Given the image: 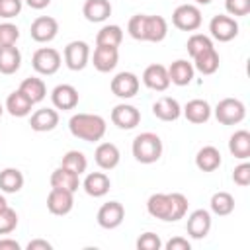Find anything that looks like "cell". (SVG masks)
<instances>
[{"label":"cell","instance_id":"1","mask_svg":"<svg viewBox=\"0 0 250 250\" xmlns=\"http://www.w3.org/2000/svg\"><path fill=\"white\" fill-rule=\"evenodd\" d=\"M68 129L72 137L86 141V143H98L105 135V119L98 113H74L68 119Z\"/></svg>","mask_w":250,"mask_h":250},{"label":"cell","instance_id":"2","mask_svg":"<svg viewBox=\"0 0 250 250\" xmlns=\"http://www.w3.org/2000/svg\"><path fill=\"white\" fill-rule=\"evenodd\" d=\"M131 150H133V156H135L137 162L154 164L156 160H160L164 146H162V141H160V137L156 133L145 131V133H141V135H137L133 139Z\"/></svg>","mask_w":250,"mask_h":250},{"label":"cell","instance_id":"3","mask_svg":"<svg viewBox=\"0 0 250 250\" xmlns=\"http://www.w3.org/2000/svg\"><path fill=\"white\" fill-rule=\"evenodd\" d=\"M215 117L221 125H238L246 117V105L236 98H223L215 105Z\"/></svg>","mask_w":250,"mask_h":250},{"label":"cell","instance_id":"4","mask_svg":"<svg viewBox=\"0 0 250 250\" xmlns=\"http://www.w3.org/2000/svg\"><path fill=\"white\" fill-rule=\"evenodd\" d=\"M62 64V59H61V53L53 47H41L33 53L31 57V66L37 74H43V76H51L55 74Z\"/></svg>","mask_w":250,"mask_h":250},{"label":"cell","instance_id":"5","mask_svg":"<svg viewBox=\"0 0 250 250\" xmlns=\"http://www.w3.org/2000/svg\"><path fill=\"white\" fill-rule=\"evenodd\" d=\"M201 10L195 4H182L172 12V23L180 31H195L201 25Z\"/></svg>","mask_w":250,"mask_h":250},{"label":"cell","instance_id":"6","mask_svg":"<svg viewBox=\"0 0 250 250\" xmlns=\"http://www.w3.org/2000/svg\"><path fill=\"white\" fill-rule=\"evenodd\" d=\"M209 31H211V37L215 41L227 43V41H232L238 35V21L229 14H219V16L211 18Z\"/></svg>","mask_w":250,"mask_h":250},{"label":"cell","instance_id":"7","mask_svg":"<svg viewBox=\"0 0 250 250\" xmlns=\"http://www.w3.org/2000/svg\"><path fill=\"white\" fill-rule=\"evenodd\" d=\"M139 86H141V80L135 72H129V70H123V72H117L113 78H111V94L121 98V100H131L137 96L139 92Z\"/></svg>","mask_w":250,"mask_h":250},{"label":"cell","instance_id":"8","mask_svg":"<svg viewBox=\"0 0 250 250\" xmlns=\"http://www.w3.org/2000/svg\"><path fill=\"white\" fill-rule=\"evenodd\" d=\"M62 57H64L66 68L78 72V70L86 68V64H88V61H90V45H88L86 41H78V39H76V41H70V43L64 47Z\"/></svg>","mask_w":250,"mask_h":250},{"label":"cell","instance_id":"9","mask_svg":"<svg viewBox=\"0 0 250 250\" xmlns=\"http://www.w3.org/2000/svg\"><path fill=\"white\" fill-rule=\"evenodd\" d=\"M74 207V193L68 189H61V188H51L49 195H47V209L49 213L62 217L68 215Z\"/></svg>","mask_w":250,"mask_h":250},{"label":"cell","instance_id":"10","mask_svg":"<svg viewBox=\"0 0 250 250\" xmlns=\"http://www.w3.org/2000/svg\"><path fill=\"white\" fill-rule=\"evenodd\" d=\"M96 219H98V225L105 230L117 229L125 219V207L119 201H107L98 209Z\"/></svg>","mask_w":250,"mask_h":250},{"label":"cell","instance_id":"11","mask_svg":"<svg viewBox=\"0 0 250 250\" xmlns=\"http://www.w3.org/2000/svg\"><path fill=\"white\" fill-rule=\"evenodd\" d=\"M29 33H31V39L37 41V43H49L57 37L59 33V21L51 16H39L33 20L31 27H29Z\"/></svg>","mask_w":250,"mask_h":250},{"label":"cell","instance_id":"12","mask_svg":"<svg viewBox=\"0 0 250 250\" xmlns=\"http://www.w3.org/2000/svg\"><path fill=\"white\" fill-rule=\"evenodd\" d=\"M111 123L119 129H135L141 123V111L131 104H117L111 109Z\"/></svg>","mask_w":250,"mask_h":250},{"label":"cell","instance_id":"13","mask_svg":"<svg viewBox=\"0 0 250 250\" xmlns=\"http://www.w3.org/2000/svg\"><path fill=\"white\" fill-rule=\"evenodd\" d=\"M143 84L148 88V90H154V92H164L168 90L170 86V76H168V66L164 64H148L143 72Z\"/></svg>","mask_w":250,"mask_h":250},{"label":"cell","instance_id":"14","mask_svg":"<svg viewBox=\"0 0 250 250\" xmlns=\"http://www.w3.org/2000/svg\"><path fill=\"white\" fill-rule=\"evenodd\" d=\"M186 230L191 238L201 240L209 234L211 230V213L207 209H195L189 213L188 223H186Z\"/></svg>","mask_w":250,"mask_h":250},{"label":"cell","instance_id":"15","mask_svg":"<svg viewBox=\"0 0 250 250\" xmlns=\"http://www.w3.org/2000/svg\"><path fill=\"white\" fill-rule=\"evenodd\" d=\"M78 100H80L78 90L72 84H59L51 92V102H53L55 109H62V111L74 109L78 105Z\"/></svg>","mask_w":250,"mask_h":250},{"label":"cell","instance_id":"16","mask_svg":"<svg viewBox=\"0 0 250 250\" xmlns=\"http://www.w3.org/2000/svg\"><path fill=\"white\" fill-rule=\"evenodd\" d=\"M119 62V49L117 47H104L96 45L92 55V64L98 72H111Z\"/></svg>","mask_w":250,"mask_h":250},{"label":"cell","instance_id":"17","mask_svg":"<svg viewBox=\"0 0 250 250\" xmlns=\"http://www.w3.org/2000/svg\"><path fill=\"white\" fill-rule=\"evenodd\" d=\"M146 211L150 217L172 223V201L170 193H152L146 201Z\"/></svg>","mask_w":250,"mask_h":250},{"label":"cell","instance_id":"18","mask_svg":"<svg viewBox=\"0 0 250 250\" xmlns=\"http://www.w3.org/2000/svg\"><path fill=\"white\" fill-rule=\"evenodd\" d=\"M211 105L207 100H201V98H195V100H189L184 107H182V113L184 117L189 121V123H195V125H201V123H207L209 117H211Z\"/></svg>","mask_w":250,"mask_h":250},{"label":"cell","instance_id":"19","mask_svg":"<svg viewBox=\"0 0 250 250\" xmlns=\"http://www.w3.org/2000/svg\"><path fill=\"white\" fill-rule=\"evenodd\" d=\"M29 125H31V129L37 131V133L53 131V129L59 125V111L53 109V107H41V109H37V111L31 113Z\"/></svg>","mask_w":250,"mask_h":250},{"label":"cell","instance_id":"20","mask_svg":"<svg viewBox=\"0 0 250 250\" xmlns=\"http://www.w3.org/2000/svg\"><path fill=\"white\" fill-rule=\"evenodd\" d=\"M152 113L160 121H176L182 115V105L178 104L176 98L162 96L152 104Z\"/></svg>","mask_w":250,"mask_h":250},{"label":"cell","instance_id":"21","mask_svg":"<svg viewBox=\"0 0 250 250\" xmlns=\"http://www.w3.org/2000/svg\"><path fill=\"white\" fill-rule=\"evenodd\" d=\"M94 160L102 170H113L121 160V152L113 143H100L96 146Z\"/></svg>","mask_w":250,"mask_h":250},{"label":"cell","instance_id":"22","mask_svg":"<svg viewBox=\"0 0 250 250\" xmlns=\"http://www.w3.org/2000/svg\"><path fill=\"white\" fill-rule=\"evenodd\" d=\"M82 188L90 197H104L111 188V180L105 172H90L84 178Z\"/></svg>","mask_w":250,"mask_h":250},{"label":"cell","instance_id":"23","mask_svg":"<svg viewBox=\"0 0 250 250\" xmlns=\"http://www.w3.org/2000/svg\"><path fill=\"white\" fill-rule=\"evenodd\" d=\"M193 74H195V68L186 59H178L168 66L170 84H176V86H188L193 80Z\"/></svg>","mask_w":250,"mask_h":250},{"label":"cell","instance_id":"24","mask_svg":"<svg viewBox=\"0 0 250 250\" xmlns=\"http://www.w3.org/2000/svg\"><path fill=\"white\" fill-rule=\"evenodd\" d=\"M168 35V21L162 16H146L145 18V41L160 43Z\"/></svg>","mask_w":250,"mask_h":250},{"label":"cell","instance_id":"25","mask_svg":"<svg viewBox=\"0 0 250 250\" xmlns=\"http://www.w3.org/2000/svg\"><path fill=\"white\" fill-rule=\"evenodd\" d=\"M31 107H33L31 100H29L20 88L14 90V92L6 98V105H4V109H8V113H10L12 117H25V115H29V113H31Z\"/></svg>","mask_w":250,"mask_h":250},{"label":"cell","instance_id":"26","mask_svg":"<svg viewBox=\"0 0 250 250\" xmlns=\"http://www.w3.org/2000/svg\"><path fill=\"white\" fill-rule=\"evenodd\" d=\"M51 188H61V189H68V191H76L80 188V174L72 172L70 168L59 166L57 170H53L51 174Z\"/></svg>","mask_w":250,"mask_h":250},{"label":"cell","instance_id":"27","mask_svg":"<svg viewBox=\"0 0 250 250\" xmlns=\"http://www.w3.org/2000/svg\"><path fill=\"white\" fill-rule=\"evenodd\" d=\"M195 166L201 172H215L221 166V152L213 145H205L195 154Z\"/></svg>","mask_w":250,"mask_h":250},{"label":"cell","instance_id":"28","mask_svg":"<svg viewBox=\"0 0 250 250\" xmlns=\"http://www.w3.org/2000/svg\"><path fill=\"white\" fill-rule=\"evenodd\" d=\"M82 14L88 21L100 23L111 16V4L109 0H86L82 6Z\"/></svg>","mask_w":250,"mask_h":250},{"label":"cell","instance_id":"29","mask_svg":"<svg viewBox=\"0 0 250 250\" xmlns=\"http://www.w3.org/2000/svg\"><path fill=\"white\" fill-rule=\"evenodd\" d=\"M21 66V53L16 45L0 47V74H16Z\"/></svg>","mask_w":250,"mask_h":250},{"label":"cell","instance_id":"30","mask_svg":"<svg viewBox=\"0 0 250 250\" xmlns=\"http://www.w3.org/2000/svg\"><path fill=\"white\" fill-rule=\"evenodd\" d=\"M219 62H221L219 53H217V49H215V47H211V49H207V51H203V53L195 55L191 64H193V68H195L197 72H201V74L209 76V74H215V72L219 70Z\"/></svg>","mask_w":250,"mask_h":250},{"label":"cell","instance_id":"31","mask_svg":"<svg viewBox=\"0 0 250 250\" xmlns=\"http://www.w3.org/2000/svg\"><path fill=\"white\" fill-rule=\"evenodd\" d=\"M229 150L234 158L246 160L250 158V133L246 129H238L229 139Z\"/></svg>","mask_w":250,"mask_h":250},{"label":"cell","instance_id":"32","mask_svg":"<svg viewBox=\"0 0 250 250\" xmlns=\"http://www.w3.org/2000/svg\"><path fill=\"white\" fill-rule=\"evenodd\" d=\"M20 90L31 100L33 105L39 104V102H43L45 96H47V86H45L43 78H39V76H27V78H23L21 84H20Z\"/></svg>","mask_w":250,"mask_h":250},{"label":"cell","instance_id":"33","mask_svg":"<svg viewBox=\"0 0 250 250\" xmlns=\"http://www.w3.org/2000/svg\"><path fill=\"white\" fill-rule=\"evenodd\" d=\"M23 188V174L18 168H4L0 172V191L18 193Z\"/></svg>","mask_w":250,"mask_h":250},{"label":"cell","instance_id":"34","mask_svg":"<svg viewBox=\"0 0 250 250\" xmlns=\"http://www.w3.org/2000/svg\"><path fill=\"white\" fill-rule=\"evenodd\" d=\"M121 41H123V29L117 23L104 25L96 35V45H104V47H119Z\"/></svg>","mask_w":250,"mask_h":250},{"label":"cell","instance_id":"35","mask_svg":"<svg viewBox=\"0 0 250 250\" xmlns=\"http://www.w3.org/2000/svg\"><path fill=\"white\" fill-rule=\"evenodd\" d=\"M209 207L215 215L219 217H227L234 211V197L229 193V191H217L211 195V201H209Z\"/></svg>","mask_w":250,"mask_h":250},{"label":"cell","instance_id":"36","mask_svg":"<svg viewBox=\"0 0 250 250\" xmlns=\"http://www.w3.org/2000/svg\"><path fill=\"white\" fill-rule=\"evenodd\" d=\"M61 166L70 168L76 174H84L86 168H88V160H86L82 150H68V152H64L62 160H61Z\"/></svg>","mask_w":250,"mask_h":250},{"label":"cell","instance_id":"37","mask_svg":"<svg viewBox=\"0 0 250 250\" xmlns=\"http://www.w3.org/2000/svg\"><path fill=\"white\" fill-rule=\"evenodd\" d=\"M211 47H215V45H213V39H211L209 35H203V33H191L189 39H188V43H186L188 55H189L191 59H193L195 55H199V53L211 49Z\"/></svg>","mask_w":250,"mask_h":250},{"label":"cell","instance_id":"38","mask_svg":"<svg viewBox=\"0 0 250 250\" xmlns=\"http://www.w3.org/2000/svg\"><path fill=\"white\" fill-rule=\"evenodd\" d=\"M170 201H172V223H176V221L186 217L189 203H188V197L184 193H180V191L170 193Z\"/></svg>","mask_w":250,"mask_h":250},{"label":"cell","instance_id":"39","mask_svg":"<svg viewBox=\"0 0 250 250\" xmlns=\"http://www.w3.org/2000/svg\"><path fill=\"white\" fill-rule=\"evenodd\" d=\"M18 227V213L12 207H4L0 209V234H10L14 232Z\"/></svg>","mask_w":250,"mask_h":250},{"label":"cell","instance_id":"40","mask_svg":"<svg viewBox=\"0 0 250 250\" xmlns=\"http://www.w3.org/2000/svg\"><path fill=\"white\" fill-rule=\"evenodd\" d=\"M18 39H20V29H18V25L12 23V21H2V23H0V47L16 45Z\"/></svg>","mask_w":250,"mask_h":250},{"label":"cell","instance_id":"41","mask_svg":"<svg viewBox=\"0 0 250 250\" xmlns=\"http://www.w3.org/2000/svg\"><path fill=\"white\" fill-rule=\"evenodd\" d=\"M145 18L146 14H135L127 23V31L135 41H145Z\"/></svg>","mask_w":250,"mask_h":250},{"label":"cell","instance_id":"42","mask_svg":"<svg viewBox=\"0 0 250 250\" xmlns=\"http://www.w3.org/2000/svg\"><path fill=\"white\" fill-rule=\"evenodd\" d=\"M225 10L232 18H242L250 14V0H225Z\"/></svg>","mask_w":250,"mask_h":250},{"label":"cell","instance_id":"43","mask_svg":"<svg viewBox=\"0 0 250 250\" xmlns=\"http://www.w3.org/2000/svg\"><path fill=\"white\" fill-rule=\"evenodd\" d=\"M137 248L139 250H160L162 248V240L156 232H143L139 238H137Z\"/></svg>","mask_w":250,"mask_h":250},{"label":"cell","instance_id":"44","mask_svg":"<svg viewBox=\"0 0 250 250\" xmlns=\"http://www.w3.org/2000/svg\"><path fill=\"white\" fill-rule=\"evenodd\" d=\"M21 8H23V0H0V18L12 20L20 16Z\"/></svg>","mask_w":250,"mask_h":250},{"label":"cell","instance_id":"45","mask_svg":"<svg viewBox=\"0 0 250 250\" xmlns=\"http://www.w3.org/2000/svg\"><path fill=\"white\" fill-rule=\"evenodd\" d=\"M232 182L236 184V186H240V188H246L248 184H250V164L244 160V162H240L236 168H234V172H232Z\"/></svg>","mask_w":250,"mask_h":250},{"label":"cell","instance_id":"46","mask_svg":"<svg viewBox=\"0 0 250 250\" xmlns=\"http://www.w3.org/2000/svg\"><path fill=\"white\" fill-rule=\"evenodd\" d=\"M164 248H166V250H189L191 244H189V240L184 238V236H174V238H170V240L164 244Z\"/></svg>","mask_w":250,"mask_h":250},{"label":"cell","instance_id":"47","mask_svg":"<svg viewBox=\"0 0 250 250\" xmlns=\"http://www.w3.org/2000/svg\"><path fill=\"white\" fill-rule=\"evenodd\" d=\"M25 248H27V250H51L53 244L47 242V240H43V238H35V240H29Z\"/></svg>","mask_w":250,"mask_h":250},{"label":"cell","instance_id":"48","mask_svg":"<svg viewBox=\"0 0 250 250\" xmlns=\"http://www.w3.org/2000/svg\"><path fill=\"white\" fill-rule=\"evenodd\" d=\"M20 242L14 238H0V250H20Z\"/></svg>","mask_w":250,"mask_h":250},{"label":"cell","instance_id":"49","mask_svg":"<svg viewBox=\"0 0 250 250\" xmlns=\"http://www.w3.org/2000/svg\"><path fill=\"white\" fill-rule=\"evenodd\" d=\"M23 2L33 10H43V8H47L51 4V0H23Z\"/></svg>","mask_w":250,"mask_h":250},{"label":"cell","instance_id":"50","mask_svg":"<svg viewBox=\"0 0 250 250\" xmlns=\"http://www.w3.org/2000/svg\"><path fill=\"white\" fill-rule=\"evenodd\" d=\"M6 205H8V201H6V197H4L2 193H0V209H4Z\"/></svg>","mask_w":250,"mask_h":250},{"label":"cell","instance_id":"51","mask_svg":"<svg viewBox=\"0 0 250 250\" xmlns=\"http://www.w3.org/2000/svg\"><path fill=\"white\" fill-rule=\"evenodd\" d=\"M213 0H195V4H201V6H207V4H211Z\"/></svg>","mask_w":250,"mask_h":250},{"label":"cell","instance_id":"52","mask_svg":"<svg viewBox=\"0 0 250 250\" xmlns=\"http://www.w3.org/2000/svg\"><path fill=\"white\" fill-rule=\"evenodd\" d=\"M2 113H4V105H2V102H0V117H2Z\"/></svg>","mask_w":250,"mask_h":250}]
</instances>
